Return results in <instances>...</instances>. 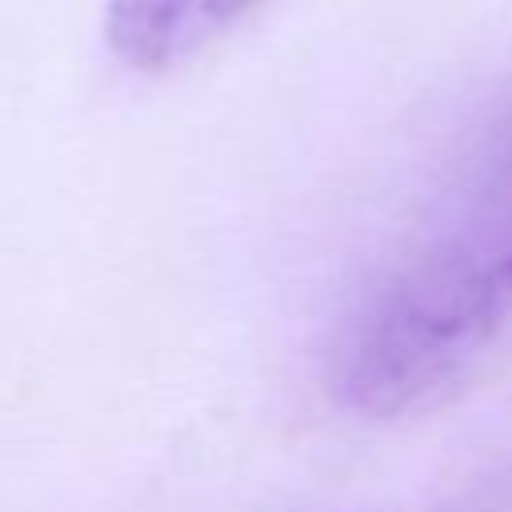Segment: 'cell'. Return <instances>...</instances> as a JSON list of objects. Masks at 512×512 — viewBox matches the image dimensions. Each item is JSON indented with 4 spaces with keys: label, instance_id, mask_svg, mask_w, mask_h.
I'll list each match as a JSON object with an SVG mask.
<instances>
[{
    "label": "cell",
    "instance_id": "obj_2",
    "mask_svg": "<svg viewBox=\"0 0 512 512\" xmlns=\"http://www.w3.org/2000/svg\"><path fill=\"white\" fill-rule=\"evenodd\" d=\"M256 4L260 0H108L104 36L128 68L168 72L232 32Z\"/></svg>",
    "mask_w": 512,
    "mask_h": 512
},
{
    "label": "cell",
    "instance_id": "obj_1",
    "mask_svg": "<svg viewBox=\"0 0 512 512\" xmlns=\"http://www.w3.org/2000/svg\"><path fill=\"white\" fill-rule=\"evenodd\" d=\"M512 324V108L464 156L460 180L384 268L332 344V396L392 420L448 392Z\"/></svg>",
    "mask_w": 512,
    "mask_h": 512
}]
</instances>
